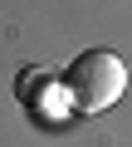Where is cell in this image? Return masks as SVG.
<instances>
[{
  "mask_svg": "<svg viewBox=\"0 0 132 147\" xmlns=\"http://www.w3.org/2000/svg\"><path fill=\"white\" fill-rule=\"evenodd\" d=\"M64 88H69V108L74 113H103L127 88V64L113 49H83L64 69Z\"/></svg>",
  "mask_w": 132,
  "mask_h": 147,
  "instance_id": "obj_1",
  "label": "cell"
}]
</instances>
